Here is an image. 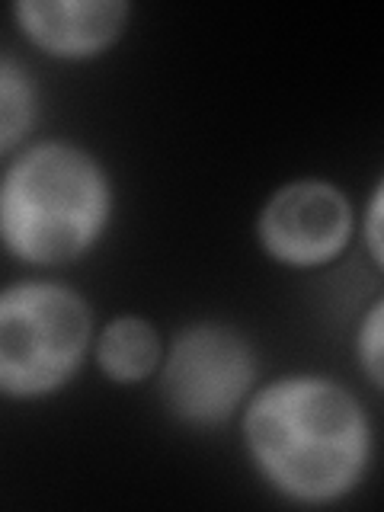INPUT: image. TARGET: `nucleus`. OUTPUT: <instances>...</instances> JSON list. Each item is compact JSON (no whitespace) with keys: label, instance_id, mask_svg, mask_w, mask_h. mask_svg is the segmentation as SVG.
Here are the masks:
<instances>
[{"label":"nucleus","instance_id":"1","mask_svg":"<svg viewBox=\"0 0 384 512\" xmlns=\"http://www.w3.org/2000/svg\"><path fill=\"white\" fill-rule=\"evenodd\" d=\"M260 474L295 503H333L356 490L372 458V426L343 384L317 375L272 381L244 416Z\"/></svg>","mask_w":384,"mask_h":512},{"label":"nucleus","instance_id":"2","mask_svg":"<svg viewBox=\"0 0 384 512\" xmlns=\"http://www.w3.org/2000/svg\"><path fill=\"white\" fill-rule=\"evenodd\" d=\"M109 208L103 167L74 144L45 141L10 164L0 189V231L13 256L55 266L100 240Z\"/></svg>","mask_w":384,"mask_h":512},{"label":"nucleus","instance_id":"3","mask_svg":"<svg viewBox=\"0 0 384 512\" xmlns=\"http://www.w3.org/2000/svg\"><path fill=\"white\" fill-rule=\"evenodd\" d=\"M90 343V308L58 282H20L0 298V391L45 397L80 368Z\"/></svg>","mask_w":384,"mask_h":512},{"label":"nucleus","instance_id":"4","mask_svg":"<svg viewBox=\"0 0 384 512\" xmlns=\"http://www.w3.org/2000/svg\"><path fill=\"white\" fill-rule=\"evenodd\" d=\"M256 378L250 343L231 327L196 324L173 340L160 394L180 423L212 429L231 420Z\"/></svg>","mask_w":384,"mask_h":512},{"label":"nucleus","instance_id":"5","mask_svg":"<svg viewBox=\"0 0 384 512\" xmlns=\"http://www.w3.org/2000/svg\"><path fill=\"white\" fill-rule=\"evenodd\" d=\"M260 240L272 260L285 266L330 263L352 234V208L336 186L298 180L282 186L260 215Z\"/></svg>","mask_w":384,"mask_h":512},{"label":"nucleus","instance_id":"6","mask_svg":"<svg viewBox=\"0 0 384 512\" xmlns=\"http://www.w3.org/2000/svg\"><path fill=\"white\" fill-rule=\"evenodd\" d=\"M23 36L55 58H90L119 39L128 20L122 0H20L13 7Z\"/></svg>","mask_w":384,"mask_h":512},{"label":"nucleus","instance_id":"7","mask_svg":"<svg viewBox=\"0 0 384 512\" xmlns=\"http://www.w3.org/2000/svg\"><path fill=\"white\" fill-rule=\"evenodd\" d=\"M100 368L119 384H135L160 365V336L141 317H116L96 346Z\"/></svg>","mask_w":384,"mask_h":512},{"label":"nucleus","instance_id":"8","mask_svg":"<svg viewBox=\"0 0 384 512\" xmlns=\"http://www.w3.org/2000/svg\"><path fill=\"white\" fill-rule=\"evenodd\" d=\"M32 116H36V93H32L29 77L16 68V61L4 55L0 61V148L13 151L20 141Z\"/></svg>","mask_w":384,"mask_h":512},{"label":"nucleus","instance_id":"9","mask_svg":"<svg viewBox=\"0 0 384 512\" xmlns=\"http://www.w3.org/2000/svg\"><path fill=\"white\" fill-rule=\"evenodd\" d=\"M356 352H359L362 372L384 391V298L365 314L362 327H359Z\"/></svg>","mask_w":384,"mask_h":512},{"label":"nucleus","instance_id":"10","mask_svg":"<svg viewBox=\"0 0 384 512\" xmlns=\"http://www.w3.org/2000/svg\"><path fill=\"white\" fill-rule=\"evenodd\" d=\"M362 231H365L368 253H372V256H375V263L384 269V180H381V186L375 189L372 202H368V208H365V224H362Z\"/></svg>","mask_w":384,"mask_h":512}]
</instances>
